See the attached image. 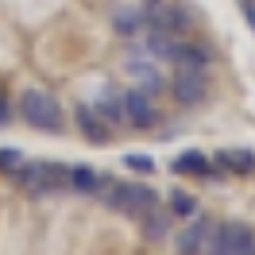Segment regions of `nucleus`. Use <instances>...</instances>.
I'll use <instances>...</instances> for the list:
<instances>
[{"label": "nucleus", "instance_id": "1", "mask_svg": "<svg viewBox=\"0 0 255 255\" xmlns=\"http://www.w3.org/2000/svg\"><path fill=\"white\" fill-rule=\"evenodd\" d=\"M19 116L31 128H39V131H62V124H66L62 105L47 89H27V93L19 97Z\"/></svg>", "mask_w": 255, "mask_h": 255}, {"label": "nucleus", "instance_id": "2", "mask_svg": "<svg viewBox=\"0 0 255 255\" xmlns=\"http://www.w3.org/2000/svg\"><path fill=\"white\" fill-rule=\"evenodd\" d=\"M109 205L128 213V217H143L151 209L159 205V193L151 190V186H139V182H128V186H109Z\"/></svg>", "mask_w": 255, "mask_h": 255}, {"label": "nucleus", "instance_id": "3", "mask_svg": "<svg viewBox=\"0 0 255 255\" xmlns=\"http://www.w3.org/2000/svg\"><path fill=\"white\" fill-rule=\"evenodd\" d=\"M170 93H174L178 105H201L209 97V70H201V66H178L174 81H170Z\"/></svg>", "mask_w": 255, "mask_h": 255}, {"label": "nucleus", "instance_id": "4", "mask_svg": "<svg viewBox=\"0 0 255 255\" xmlns=\"http://www.w3.org/2000/svg\"><path fill=\"white\" fill-rule=\"evenodd\" d=\"M186 8L182 4H170V0H143V23L151 31H182L186 27Z\"/></svg>", "mask_w": 255, "mask_h": 255}, {"label": "nucleus", "instance_id": "5", "mask_svg": "<svg viewBox=\"0 0 255 255\" xmlns=\"http://www.w3.org/2000/svg\"><path fill=\"white\" fill-rule=\"evenodd\" d=\"M120 109H124V124H131V128H155L159 124V109H155L151 93H143V89H128L120 97Z\"/></svg>", "mask_w": 255, "mask_h": 255}, {"label": "nucleus", "instance_id": "6", "mask_svg": "<svg viewBox=\"0 0 255 255\" xmlns=\"http://www.w3.org/2000/svg\"><path fill=\"white\" fill-rule=\"evenodd\" d=\"M16 182L23 193L31 197H50L54 190V178H50V162H19L16 166Z\"/></svg>", "mask_w": 255, "mask_h": 255}, {"label": "nucleus", "instance_id": "7", "mask_svg": "<svg viewBox=\"0 0 255 255\" xmlns=\"http://www.w3.org/2000/svg\"><path fill=\"white\" fill-rule=\"evenodd\" d=\"M74 120H78V128L85 131L89 143H109V139H112L109 124L101 120V112H97L93 105H78V109H74Z\"/></svg>", "mask_w": 255, "mask_h": 255}, {"label": "nucleus", "instance_id": "8", "mask_svg": "<svg viewBox=\"0 0 255 255\" xmlns=\"http://www.w3.org/2000/svg\"><path fill=\"white\" fill-rule=\"evenodd\" d=\"M209 232H213V221H205V217H197L193 224H186L182 236H178V244H174L178 255H201V252H205Z\"/></svg>", "mask_w": 255, "mask_h": 255}, {"label": "nucleus", "instance_id": "9", "mask_svg": "<svg viewBox=\"0 0 255 255\" xmlns=\"http://www.w3.org/2000/svg\"><path fill=\"white\" fill-rule=\"evenodd\" d=\"M128 78L135 81V89H143L151 97L162 89V74L151 66V58H128Z\"/></svg>", "mask_w": 255, "mask_h": 255}, {"label": "nucleus", "instance_id": "10", "mask_svg": "<svg viewBox=\"0 0 255 255\" xmlns=\"http://www.w3.org/2000/svg\"><path fill=\"white\" fill-rule=\"evenodd\" d=\"M109 186H112L109 178L97 174V170H89V166H74V170H70V190L81 193V197H93V193L109 190Z\"/></svg>", "mask_w": 255, "mask_h": 255}, {"label": "nucleus", "instance_id": "11", "mask_svg": "<svg viewBox=\"0 0 255 255\" xmlns=\"http://www.w3.org/2000/svg\"><path fill=\"white\" fill-rule=\"evenodd\" d=\"M178 47H182V39H178L174 31H151L147 35V54H151L155 62H174Z\"/></svg>", "mask_w": 255, "mask_h": 255}, {"label": "nucleus", "instance_id": "12", "mask_svg": "<svg viewBox=\"0 0 255 255\" xmlns=\"http://www.w3.org/2000/svg\"><path fill=\"white\" fill-rule=\"evenodd\" d=\"M174 66H201V70H209V66H213V50H209L205 43L182 39V47H178V58H174Z\"/></svg>", "mask_w": 255, "mask_h": 255}, {"label": "nucleus", "instance_id": "13", "mask_svg": "<svg viewBox=\"0 0 255 255\" xmlns=\"http://www.w3.org/2000/svg\"><path fill=\"white\" fill-rule=\"evenodd\" d=\"M112 27L120 39H135L139 27H143V8H116V16H112Z\"/></svg>", "mask_w": 255, "mask_h": 255}, {"label": "nucleus", "instance_id": "14", "mask_svg": "<svg viewBox=\"0 0 255 255\" xmlns=\"http://www.w3.org/2000/svg\"><path fill=\"white\" fill-rule=\"evenodd\" d=\"M139 221H143V236L151 240V244H159V240L170 236V213H162L159 205L151 209V213H143Z\"/></svg>", "mask_w": 255, "mask_h": 255}, {"label": "nucleus", "instance_id": "15", "mask_svg": "<svg viewBox=\"0 0 255 255\" xmlns=\"http://www.w3.org/2000/svg\"><path fill=\"white\" fill-rule=\"evenodd\" d=\"M217 162H221L224 170H232V174H252V170H255V151H244V147H236V151H221Z\"/></svg>", "mask_w": 255, "mask_h": 255}, {"label": "nucleus", "instance_id": "16", "mask_svg": "<svg viewBox=\"0 0 255 255\" xmlns=\"http://www.w3.org/2000/svg\"><path fill=\"white\" fill-rule=\"evenodd\" d=\"M174 174H197V178H209L213 174V166H209V159L201 155V151H182L174 159Z\"/></svg>", "mask_w": 255, "mask_h": 255}, {"label": "nucleus", "instance_id": "17", "mask_svg": "<svg viewBox=\"0 0 255 255\" xmlns=\"http://www.w3.org/2000/svg\"><path fill=\"white\" fill-rule=\"evenodd\" d=\"M170 213H174V217H197V201H193L190 193L174 190L170 193Z\"/></svg>", "mask_w": 255, "mask_h": 255}, {"label": "nucleus", "instance_id": "18", "mask_svg": "<svg viewBox=\"0 0 255 255\" xmlns=\"http://www.w3.org/2000/svg\"><path fill=\"white\" fill-rule=\"evenodd\" d=\"M93 109L101 112V120H105V124H124V109H120V97H116V101H97Z\"/></svg>", "mask_w": 255, "mask_h": 255}, {"label": "nucleus", "instance_id": "19", "mask_svg": "<svg viewBox=\"0 0 255 255\" xmlns=\"http://www.w3.org/2000/svg\"><path fill=\"white\" fill-rule=\"evenodd\" d=\"M124 166L135 174H155V159L151 155H124Z\"/></svg>", "mask_w": 255, "mask_h": 255}, {"label": "nucleus", "instance_id": "20", "mask_svg": "<svg viewBox=\"0 0 255 255\" xmlns=\"http://www.w3.org/2000/svg\"><path fill=\"white\" fill-rule=\"evenodd\" d=\"M19 159H23L19 151H0V170H16Z\"/></svg>", "mask_w": 255, "mask_h": 255}, {"label": "nucleus", "instance_id": "21", "mask_svg": "<svg viewBox=\"0 0 255 255\" xmlns=\"http://www.w3.org/2000/svg\"><path fill=\"white\" fill-rule=\"evenodd\" d=\"M244 19L255 27V0H248V4H244Z\"/></svg>", "mask_w": 255, "mask_h": 255}, {"label": "nucleus", "instance_id": "22", "mask_svg": "<svg viewBox=\"0 0 255 255\" xmlns=\"http://www.w3.org/2000/svg\"><path fill=\"white\" fill-rule=\"evenodd\" d=\"M8 116H12V109H8V101L0 97V124H8Z\"/></svg>", "mask_w": 255, "mask_h": 255}]
</instances>
